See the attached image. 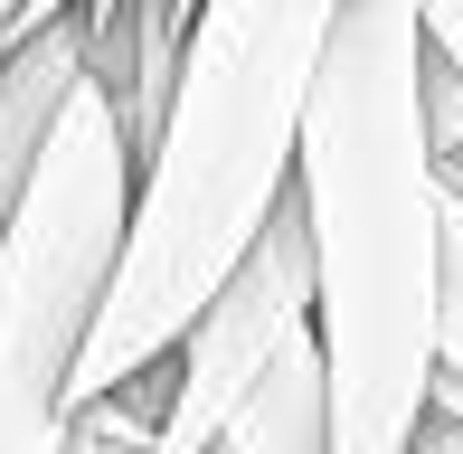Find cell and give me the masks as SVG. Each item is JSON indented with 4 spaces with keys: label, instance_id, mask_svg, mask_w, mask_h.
<instances>
[{
    "label": "cell",
    "instance_id": "8",
    "mask_svg": "<svg viewBox=\"0 0 463 454\" xmlns=\"http://www.w3.org/2000/svg\"><path fill=\"white\" fill-rule=\"evenodd\" d=\"M416 19H426V57L463 76V0H416Z\"/></svg>",
    "mask_w": 463,
    "mask_h": 454
},
{
    "label": "cell",
    "instance_id": "2",
    "mask_svg": "<svg viewBox=\"0 0 463 454\" xmlns=\"http://www.w3.org/2000/svg\"><path fill=\"white\" fill-rule=\"evenodd\" d=\"M341 10L350 0H199L189 10L180 86L133 199V246H123L114 303L76 360V407L161 369L199 322V303L275 227L293 171H303V114Z\"/></svg>",
    "mask_w": 463,
    "mask_h": 454
},
{
    "label": "cell",
    "instance_id": "1",
    "mask_svg": "<svg viewBox=\"0 0 463 454\" xmlns=\"http://www.w3.org/2000/svg\"><path fill=\"white\" fill-rule=\"evenodd\" d=\"M312 332L331 379V454H407L445 379V161L426 133L416 0H350L303 114Z\"/></svg>",
    "mask_w": 463,
    "mask_h": 454
},
{
    "label": "cell",
    "instance_id": "12",
    "mask_svg": "<svg viewBox=\"0 0 463 454\" xmlns=\"http://www.w3.org/2000/svg\"><path fill=\"white\" fill-rule=\"evenodd\" d=\"M189 10H199V0H189Z\"/></svg>",
    "mask_w": 463,
    "mask_h": 454
},
{
    "label": "cell",
    "instance_id": "4",
    "mask_svg": "<svg viewBox=\"0 0 463 454\" xmlns=\"http://www.w3.org/2000/svg\"><path fill=\"white\" fill-rule=\"evenodd\" d=\"M312 303H322L312 294V227H303V199H284L275 227L237 256V275L199 303V322L161 360L171 407H161L152 454H218L227 426L256 407V388L312 341Z\"/></svg>",
    "mask_w": 463,
    "mask_h": 454
},
{
    "label": "cell",
    "instance_id": "9",
    "mask_svg": "<svg viewBox=\"0 0 463 454\" xmlns=\"http://www.w3.org/2000/svg\"><path fill=\"white\" fill-rule=\"evenodd\" d=\"M67 10H86V0H19V19H10V38H29V29H48V19H67Z\"/></svg>",
    "mask_w": 463,
    "mask_h": 454
},
{
    "label": "cell",
    "instance_id": "5",
    "mask_svg": "<svg viewBox=\"0 0 463 454\" xmlns=\"http://www.w3.org/2000/svg\"><path fill=\"white\" fill-rule=\"evenodd\" d=\"M445 379L463 388V199H445Z\"/></svg>",
    "mask_w": 463,
    "mask_h": 454
},
{
    "label": "cell",
    "instance_id": "7",
    "mask_svg": "<svg viewBox=\"0 0 463 454\" xmlns=\"http://www.w3.org/2000/svg\"><path fill=\"white\" fill-rule=\"evenodd\" d=\"M407 454H463V388H454V379H435V417L416 426Z\"/></svg>",
    "mask_w": 463,
    "mask_h": 454
},
{
    "label": "cell",
    "instance_id": "10",
    "mask_svg": "<svg viewBox=\"0 0 463 454\" xmlns=\"http://www.w3.org/2000/svg\"><path fill=\"white\" fill-rule=\"evenodd\" d=\"M0 57H10V0H0Z\"/></svg>",
    "mask_w": 463,
    "mask_h": 454
},
{
    "label": "cell",
    "instance_id": "3",
    "mask_svg": "<svg viewBox=\"0 0 463 454\" xmlns=\"http://www.w3.org/2000/svg\"><path fill=\"white\" fill-rule=\"evenodd\" d=\"M133 199H142V161L123 142L114 95L86 67V86L67 95L10 209V237H0V454H67L76 360L114 303Z\"/></svg>",
    "mask_w": 463,
    "mask_h": 454
},
{
    "label": "cell",
    "instance_id": "6",
    "mask_svg": "<svg viewBox=\"0 0 463 454\" xmlns=\"http://www.w3.org/2000/svg\"><path fill=\"white\" fill-rule=\"evenodd\" d=\"M426 133H435V161L463 152V76L426 57Z\"/></svg>",
    "mask_w": 463,
    "mask_h": 454
},
{
    "label": "cell",
    "instance_id": "11",
    "mask_svg": "<svg viewBox=\"0 0 463 454\" xmlns=\"http://www.w3.org/2000/svg\"><path fill=\"white\" fill-rule=\"evenodd\" d=\"M10 19H19V0H10Z\"/></svg>",
    "mask_w": 463,
    "mask_h": 454
}]
</instances>
